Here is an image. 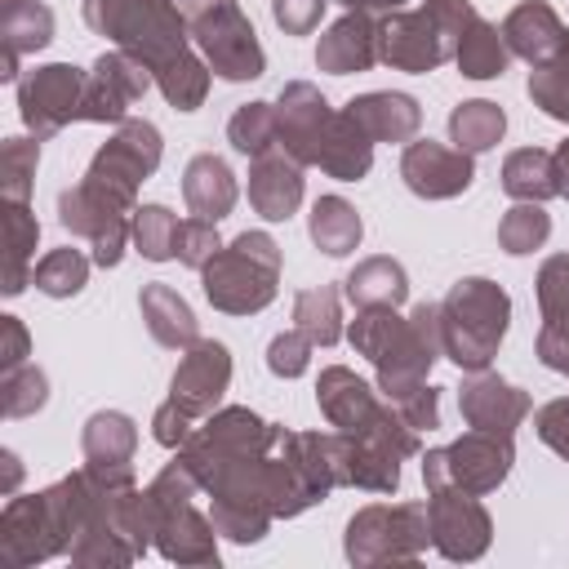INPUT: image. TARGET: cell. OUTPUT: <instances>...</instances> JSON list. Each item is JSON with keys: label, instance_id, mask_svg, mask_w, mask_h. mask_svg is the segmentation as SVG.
Returning <instances> with one entry per match:
<instances>
[{"label": "cell", "instance_id": "cell-20", "mask_svg": "<svg viewBox=\"0 0 569 569\" xmlns=\"http://www.w3.org/2000/svg\"><path fill=\"white\" fill-rule=\"evenodd\" d=\"M458 413L476 431L516 436V427L529 418V391H520L516 382H507L493 369H480V373H467L462 378V387H458Z\"/></svg>", "mask_w": 569, "mask_h": 569}, {"label": "cell", "instance_id": "cell-6", "mask_svg": "<svg viewBox=\"0 0 569 569\" xmlns=\"http://www.w3.org/2000/svg\"><path fill=\"white\" fill-rule=\"evenodd\" d=\"M316 405H320V413H325L329 427L351 431V436H378V440H387L400 458H413V453L422 449V445H418L422 431H413V427L400 418V409H396L378 387H369L356 369H347V365H325V369H320Z\"/></svg>", "mask_w": 569, "mask_h": 569}, {"label": "cell", "instance_id": "cell-17", "mask_svg": "<svg viewBox=\"0 0 569 569\" xmlns=\"http://www.w3.org/2000/svg\"><path fill=\"white\" fill-rule=\"evenodd\" d=\"M400 178L422 200H453L476 182V160H471V151H458V147L431 142V138H413L400 151Z\"/></svg>", "mask_w": 569, "mask_h": 569}, {"label": "cell", "instance_id": "cell-9", "mask_svg": "<svg viewBox=\"0 0 569 569\" xmlns=\"http://www.w3.org/2000/svg\"><path fill=\"white\" fill-rule=\"evenodd\" d=\"M516 462L511 436L493 431H462L458 440L422 453V485L427 489H467V493H493Z\"/></svg>", "mask_w": 569, "mask_h": 569}, {"label": "cell", "instance_id": "cell-48", "mask_svg": "<svg viewBox=\"0 0 569 569\" xmlns=\"http://www.w3.org/2000/svg\"><path fill=\"white\" fill-rule=\"evenodd\" d=\"M0 400H4V418H31L36 409H44L49 400V378L40 365H18L0 373Z\"/></svg>", "mask_w": 569, "mask_h": 569}, {"label": "cell", "instance_id": "cell-55", "mask_svg": "<svg viewBox=\"0 0 569 569\" xmlns=\"http://www.w3.org/2000/svg\"><path fill=\"white\" fill-rule=\"evenodd\" d=\"M396 409H400V418H405L413 431H436V427H440V387L422 382L418 391H409L405 400H396Z\"/></svg>", "mask_w": 569, "mask_h": 569}, {"label": "cell", "instance_id": "cell-10", "mask_svg": "<svg viewBox=\"0 0 569 569\" xmlns=\"http://www.w3.org/2000/svg\"><path fill=\"white\" fill-rule=\"evenodd\" d=\"M67 551H71V525H67V511L53 485L40 493H13L4 502L0 511V560L4 565L31 569Z\"/></svg>", "mask_w": 569, "mask_h": 569}, {"label": "cell", "instance_id": "cell-51", "mask_svg": "<svg viewBox=\"0 0 569 569\" xmlns=\"http://www.w3.org/2000/svg\"><path fill=\"white\" fill-rule=\"evenodd\" d=\"M222 249V240H218V222H209V218H187V222H178V262L182 267H191V271H200L213 253Z\"/></svg>", "mask_w": 569, "mask_h": 569}, {"label": "cell", "instance_id": "cell-56", "mask_svg": "<svg viewBox=\"0 0 569 569\" xmlns=\"http://www.w3.org/2000/svg\"><path fill=\"white\" fill-rule=\"evenodd\" d=\"M27 356H31V333H27V325H22L18 316H0V373L27 365Z\"/></svg>", "mask_w": 569, "mask_h": 569}, {"label": "cell", "instance_id": "cell-47", "mask_svg": "<svg viewBox=\"0 0 569 569\" xmlns=\"http://www.w3.org/2000/svg\"><path fill=\"white\" fill-rule=\"evenodd\" d=\"M209 80H213V71H209V62H204L200 49H196L191 58H182L178 67H169V71L156 80V89L164 93V102H169L173 111H196V107H204V98H209Z\"/></svg>", "mask_w": 569, "mask_h": 569}, {"label": "cell", "instance_id": "cell-50", "mask_svg": "<svg viewBox=\"0 0 569 569\" xmlns=\"http://www.w3.org/2000/svg\"><path fill=\"white\" fill-rule=\"evenodd\" d=\"M311 351H316V342L293 325V329H284V333H276V338L267 342V369H271L276 378H298V373H307Z\"/></svg>", "mask_w": 569, "mask_h": 569}, {"label": "cell", "instance_id": "cell-57", "mask_svg": "<svg viewBox=\"0 0 569 569\" xmlns=\"http://www.w3.org/2000/svg\"><path fill=\"white\" fill-rule=\"evenodd\" d=\"M538 360L551 369V373H565L569 378V333H556V329H538V342H533Z\"/></svg>", "mask_w": 569, "mask_h": 569}, {"label": "cell", "instance_id": "cell-26", "mask_svg": "<svg viewBox=\"0 0 569 569\" xmlns=\"http://www.w3.org/2000/svg\"><path fill=\"white\" fill-rule=\"evenodd\" d=\"M138 311H142L147 333L169 351H187L200 338V320H196L191 302L164 280H151L138 289Z\"/></svg>", "mask_w": 569, "mask_h": 569}, {"label": "cell", "instance_id": "cell-37", "mask_svg": "<svg viewBox=\"0 0 569 569\" xmlns=\"http://www.w3.org/2000/svg\"><path fill=\"white\" fill-rule=\"evenodd\" d=\"M293 325L316 342V347H333L342 338V289L333 284H316L302 289L293 298Z\"/></svg>", "mask_w": 569, "mask_h": 569}, {"label": "cell", "instance_id": "cell-29", "mask_svg": "<svg viewBox=\"0 0 569 569\" xmlns=\"http://www.w3.org/2000/svg\"><path fill=\"white\" fill-rule=\"evenodd\" d=\"M0 213H4V284L0 289H4V298H18L36 276L31 258L40 244V222L27 209V200H4Z\"/></svg>", "mask_w": 569, "mask_h": 569}, {"label": "cell", "instance_id": "cell-31", "mask_svg": "<svg viewBox=\"0 0 569 569\" xmlns=\"http://www.w3.org/2000/svg\"><path fill=\"white\" fill-rule=\"evenodd\" d=\"M307 236L320 253L329 258H347L360 249V236H365V222L356 213V204L347 196H320L307 213Z\"/></svg>", "mask_w": 569, "mask_h": 569}, {"label": "cell", "instance_id": "cell-28", "mask_svg": "<svg viewBox=\"0 0 569 569\" xmlns=\"http://www.w3.org/2000/svg\"><path fill=\"white\" fill-rule=\"evenodd\" d=\"M316 169H325L338 182H360L373 169V138L347 111H333V124L325 133V147H320Z\"/></svg>", "mask_w": 569, "mask_h": 569}, {"label": "cell", "instance_id": "cell-53", "mask_svg": "<svg viewBox=\"0 0 569 569\" xmlns=\"http://www.w3.org/2000/svg\"><path fill=\"white\" fill-rule=\"evenodd\" d=\"M329 0H271V18L284 36H311L325 18Z\"/></svg>", "mask_w": 569, "mask_h": 569}, {"label": "cell", "instance_id": "cell-1", "mask_svg": "<svg viewBox=\"0 0 569 569\" xmlns=\"http://www.w3.org/2000/svg\"><path fill=\"white\" fill-rule=\"evenodd\" d=\"M80 13L89 31L107 36L116 49L147 62L156 80L196 53L178 0H80Z\"/></svg>", "mask_w": 569, "mask_h": 569}, {"label": "cell", "instance_id": "cell-41", "mask_svg": "<svg viewBox=\"0 0 569 569\" xmlns=\"http://www.w3.org/2000/svg\"><path fill=\"white\" fill-rule=\"evenodd\" d=\"M551 236V213L533 200H516L502 218H498V244L511 253V258H525L533 249H542Z\"/></svg>", "mask_w": 569, "mask_h": 569}, {"label": "cell", "instance_id": "cell-23", "mask_svg": "<svg viewBox=\"0 0 569 569\" xmlns=\"http://www.w3.org/2000/svg\"><path fill=\"white\" fill-rule=\"evenodd\" d=\"M133 449H138V422L120 409H98L84 418L80 453L84 467L102 480H133Z\"/></svg>", "mask_w": 569, "mask_h": 569}, {"label": "cell", "instance_id": "cell-44", "mask_svg": "<svg viewBox=\"0 0 569 569\" xmlns=\"http://www.w3.org/2000/svg\"><path fill=\"white\" fill-rule=\"evenodd\" d=\"M533 293H538L542 329L569 333V253H551V258L538 267Z\"/></svg>", "mask_w": 569, "mask_h": 569}, {"label": "cell", "instance_id": "cell-4", "mask_svg": "<svg viewBox=\"0 0 569 569\" xmlns=\"http://www.w3.org/2000/svg\"><path fill=\"white\" fill-rule=\"evenodd\" d=\"M200 480L191 467L173 453V462L160 467V476L147 485L151 502V529H156V551L169 565H218V529L213 520L196 507Z\"/></svg>", "mask_w": 569, "mask_h": 569}, {"label": "cell", "instance_id": "cell-25", "mask_svg": "<svg viewBox=\"0 0 569 569\" xmlns=\"http://www.w3.org/2000/svg\"><path fill=\"white\" fill-rule=\"evenodd\" d=\"M502 40H507V49H511V58H520V62H529V67H542L556 49H560V40H565V22H560V13L547 4V0H520L507 18H502Z\"/></svg>", "mask_w": 569, "mask_h": 569}, {"label": "cell", "instance_id": "cell-40", "mask_svg": "<svg viewBox=\"0 0 569 569\" xmlns=\"http://www.w3.org/2000/svg\"><path fill=\"white\" fill-rule=\"evenodd\" d=\"M227 142L240 156H262L271 147H280V120H276V102H244L236 107V116L227 120Z\"/></svg>", "mask_w": 569, "mask_h": 569}, {"label": "cell", "instance_id": "cell-60", "mask_svg": "<svg viewBox=\"0 0 569 569\" xmlns=\"http://www.w3.org/2000/svg\"><path fill=\"white\" fill-rule=\"evenodd\" d=\"M556 169H560V196L569 200V138L556 147Z\"/></svg>", "mask_w": 569, "mask_h": 569}, {"label": "cell", "instance_id": "cell-45", "mask_svg": "<svg viewBox=\"0 0 569 569\" xmlns=\"http://www.w3.org/2000/svg\"><path fill=\"white\" fill-rule=\"evenodd\" d=\"M40 164V138H4L0 142V200H31Z\"/></svg>", "mask_w": 569, "mask_h": 569}, {"label": "cell", "instance_id": "cell-16", "mask_svg": "<svg viewBox=\"0 0 569 569\" xmlns=\"http://www.w3.org/2000/svg\"><path fill=\"white\" fill-rule=\"evenodd\" d=\"M156 84L151 67L138 62L124 49H107L98 53L89 80H84V98H80V120L89 124H120L129 120V107Z\"/></svg>", "mask_w": 569, "mask_h": 569}, {"label": "cell", "instance_id": "cell-5", "mask_svg": "<svg viewBox=\"0 0 569 569\" xmlns=\"http://www.w3.org/2000/svg\"><path fill=\"white\" fill-rule=\"evenodd\" d=\"M476 18L471 0H422L418 9L382 13V62L409 76H427L453 58L458 36Z\"/></svg>", "mask_w": 569, "mask_h": 569}, {"label": "cell", "instance_id": "cell-59", "mask_svg": "<svg viewBox=\"0 0 569 569\" xmlns=\"http://www.w3.org/2000/svg\"><path fill=\"white\" fill-rule=\"evenodd\" d=\"M342 9H365V13H391V9H405L409 0H333Z\"/></svg>", "mask_w": 569, "mask_h": 569}, {"label": "cell", "instance_id": "cell-19", "mask_svg": "<svg viewBox=\"0 0 569 569\" xmlns=\"http://www.w3.org/2000/svg\"><path fill=\"white\" fill-rule=\"evenodd\" d=\"M276 120H280V147L298 164H316L320 147H325V133L333 124L329 98L311 80H289L276 98Z\"/></svg>", "mask_w": 569, "mask_h": 569}, {"label": "cell", "instance_id": "cell-30", "mask_svg": "<svg viewBox=\"0 0 569 569\" xmlns=\"http://www.w3.org/2000/svg\"><path fill=\"white\" fill-rule=\"evenodd\" d=\"M342 293H347L351 307H400L409 298V271L396 258L373 253V258H360L347 271Z\"/></svg>", "mask_w": 569, "mask_h": 569}, {"label": "cell", "instance_id": "cell-38", "mask_svg": "<svg viewBox=\"0 0 569 569\" xmlns=\"http://www.w3.org/2000/svg\"><path fill=\"white\" fill-rule=\"evenodd\" d=\"M71 565L76 569H129L133 560H138V551L98 516V520H89L80 533H76V542H71Z\"/></svg>", "mask_w": 569, "mask_h": 569}, {"label": "cell", "instance_id": "cell-54", "mask_svg": "<svg viewBox=\"0 0 569 569\" xmlns=\"http://www.w3.org/2000/svg\"><path fill=\"white\" fill-rule=\"evenodd\" d=\"M191 431H196V418H191L178 400H164V405L151 413V436H156V445H164V449H182V445L191 440Z\"/></svg>", "mask_w": 569, "mask_h": 569}, {"label": "cell", "instance_id": "cell-32", "mask_svg": "<svg viewBox=\"0 0 569 569\" xmlns=\"http://www.w3.org/2000/svg\"><path fill=\"white\" fill-rule=\"evenodd\" d=\"M400 453L378 436L347 431V485L365 493H396L400 489Z\"/></svg>", "mask_w": 569, "mask_h": 569}, {"label": "cell", "instance_id": "cell-24", "mask_svg": "<svg viewBox=\"0 0 569 569\" xmlns=\"http://www.w3.org/2000/svg\"><path fill=\"white\" fill-rule=\"evenodd\" d=\"M373 142H413L418 129H422V107L418 98L400 93V89H373V93H360L342 107Z\"/></svg>", "mask_w": 569, "mask_h": 569}, {"label": "cell", "instance_id": "cell-7", "mask_svg": "<svg viewBox=\"0 0 569 569\" xmlns=\"http://www.w3.org/2000/svg\"><path fill=\"white\" fill-rule=\"evenodd\" d=\"M431 547L427 502H369L347 520L342 556L356 569L373 565H413Z\"/></svg>", "mask_w": 569, "mask_h": 569}, {"label": "cell", "instance_id": "cell-35", "mask_svg": "<svg viewBox=\"0 0 569 569\" xmlns=\"http://www.w3.org/2000/svg\"><path fill=\"white\" fill-rule=\"evenodd\" d=\"M502 133H507V111L489 98H467L449 111V142L458 151H471V156L493 151L502 142Z\"/></svg>", "mask_w": 569, "mask_h": 569}, {"label": "cell", "instance_id": "cell-46", "mask_svg": "<svg viewBox=\"0 0 569 569\" xmlns=\"http://www.w3.org/2000/svg\"><path fill=\"white\" fill-rule=\"evenodd\" d=\"M209 520H213V529L222 533V538H231V542H240V547H249V542H262L267 538V529H271V511L267 507H258V502H236V498H209Z\"/></svg>", "mask_w": 569, "mask_h": 569}, {"label": "cell", "instance_id": "cell-3", "mask_svg": "<svg viewBox=\"0 0 569 569\" xmlns=\"http://www.w3.org/2000/svg\"><path fill=\"white\" fill-rule=\"evenodd\" d=\"M284 253L271 231H240L200 267V289L222 316H258L276 302Z\"/></svg>", "mask_w": 569, "mask_h": 569}, {"label": "cell", "instance_id": "cell-43", "mask_svg": "<svg viewBox=\"0 0 569 569\" xmlns=\"http://www.w3.org/2000/svg\"><path fill=\"white\" fill-rule=\"evenodd\" d=\"M133 249L147 262H169L178 253V218L169 204H138L133 209Z\"/></svg>", "mask_w": 569, "mask_h": 569}, {"label": "cell", "instance_id": "cell-14", "mask_svg": "<svg viewBox=\"0 0 569 569\" xmlns=\"http://www.w3.org/2000/svg\"><path fill=\"white\" fill-rule=\"evenodd\" d=\"M89 71L71 62H44L18 80V116L31 138H53L71 120H80V98H84Z\"/></svg>", "mask_w": 569, "mask_h": 569}, {"label": "cell", "instance_id": "cell-13", "mask_svg": "<svg viewBox=\"0 0 569 569\" xmlns=\"http://www.w3.org/2000/svg\"><path fill=\"white\" fill-rule=\"evenodd\" d=\"M58 222L71 236H84L89 240L98 267H116L124 258V249L133 244V209L120 204V200H111L107 191L89 187L84 178L76 187H62L58 191Z\"/></svg>", "mask_w": 569, "mask_h": 569}, {"label": "cell", "instance_id": "cell-58", "mask_svg": "<svg viewBox=\"0 0 569 569\" xmlns=\"http://www.w3.org/2000/svg\"><path fill=\"white\" fill-rule=\"evenodd\" d=\"M0 462H4L0 493H4V498H13V493H18V480H22V462H18V453H13V449H4V453H0Z\"/></svg>", "mask_w": 569, "mask_h": 569}, {"label": "cell", "instance_id": "cell-33", "mask_svg": "<svg viewBox=\"0 0 569 569\" xmlns=\"http://www.w3.org/2000/svg\"><path fill=\"white\" fill-rule=\"evenodd\" d=\"M502 191L511 200H551L560 196V169H556V151L542 147H520L502 160Z\"/></svg>", "mask_w": 569, "mask_h": 569}, {"label": "cell", "instance_id": "cell-49", "mask_svg": "<svg viewBox=\"0 0 569 569\" xmlns=\"http://www.w3.org/2000/svg\"><path fill=\"white\" fill-rule=\"evenodd\" d=\"M400 325L396 307H356V320L347 325V342L356 347V356L373 360L382 351V342L391 338V329Z\"/></svg>", "mask_w": 569, "mask_h": 569}, {"label": "cell", "instance_id": "cell-12", "mask_svg": "<svg viewBox=\"0 0 569 569\" xmlns=\"http://www.w3.org/2000/svg\"><path fill=\"white\" fill-rule=\"evenodd\" d=\"M160 156H164V138L151 120H120L116 133L93 151L89 169H84V182L107 191L111 200L138 209V187L160 169Z\"/></svg>", "mask_w": 569, "mask_h": 569}, {"label": "cell", "instance_id": "cell-18", "mask_svg": "<svg viewBox=\"0 0 569 569\" xmlns=\"http://www.w3.org/2000/svg\"><path fill=\"white\" fill-rule=\"evenodd\" d=\"M227 387H231V351L213 338H196L169 378V400H178L191 418H209L227 396Z\"/></svg>", "mask_w": 569, "mask_h": 569}, {"label": "cell", "instance_id": "cell-21", "mask_svg": "<svg viewBox=\"0 0 569 569\" xmlns=\"http://www.w3.org/2000/svg\"><path fill=\"white\" fill-rule=\"evenodd\" d=\"M378 22H382L378 13L347 9L316 40V67L329 76H351V71H369L373 62H382V27Z\"/></svg>", "mask_w": 569, "mask_h": 569}, {"label": "cell", "instance_id": "cell-8", "mask_svg": "<svg viewBox=\"0 0 569 569\" xmlns=\"http://www.w3.org/2000/svg\"><path fill=\"white\" fill-rule=\"evenodd\" d=\"M182 13L191 27V44L200 49V58L218 80L244 84L267 71V53L240 0H182Z\"/></svg>", "mask_w": 569, "mask_h": 569}, {"label": "cell", "instance_id": "cell-52", "mask_svg": "<svg viewBox=\"0 0 569 569\" xmlns=\"http://www.w3.org/2000/svg\"><path fill=\"white\" fill-rule=\"evenodd\" d=\"M533 431H538V440H542L551 453H560V458L569 462V396L547 400V405L533 413Z\"/></svg>", "mask_w": 569, "mask_h": 569}, {"label": "cell", "instance_id": "cell-22", "mask_svg": "<svg viewBox=\"0 0 569 569\" xmlns=\"http://www.w3.org/2000/svg\"><path fill=\"white\" fill-rule=\"evenodd\" d=\"M307 164H298L284 147H271L262 156L249 160V204L253 213H262L267 222H284L298 213L302 196H307Z\"/></svg>", "mask_w": 569, "mask_h": 569}, {"label": "cell", "instance_id": "cell-2", "mask_svg": "<svg viewBox=\"0 0 569 569\" xmlns=\"http://www.w3.org/2000/svg\"><path fill=\"white\" fill-rule=\"evenodd\" d=\"M511 325V293L489 276H462L440 298V342L462 373L493 365Z\"/></svg>", "mask_w": 569, "mask_h": 569}, {"label": "cell", "instance_id": "cell-36", "mask_svg": "<svg viewBox=\"0 0 569 569\" xmlns=\"http://www.w3.org/2000/svg\"><path fill=\"white\" fill-rule=\"evenodd\" d=\"M53 40V9L40 0H0V44L13 53H40Z\"/></svg>", "mask_w": 569, "mask_h": 569}, {"label": "cell", "instance_id": "cell-11", "mask_svg": "<svg viewBox=\"0 0 569 569\" xmlns=\"http://www.w3.org/2000/svg\"><path fill=\"white\" fill-rule=\"evenodd\" d=\"M445 356L440 342V302H418L409 316H400V325L391 329V338L382 342V351L369 360L378 373V391L396 405L409 391H418L431 373V365Z\"/></svg>", "mask_w": 569, "mask_h": 569}, {"label": "cell", "instance_id": "cell-27", "mask_svg": "<svg viewBox=\"0 0 569 569\" xmlns=\"http://www.w3.org/2000/svg\"><path fill=\"white\" fill-rule=\"evenodd\" d=\"M236 196H240V187H236V173H231V164L222 156L200 151V156L187 160V169H182V200H187V209L196 218L222 222L236 209Z\"/></svg>", "mask_w": 569, "mask_h": 569}, {"label": "cell", "instance_id": "cell-34", "mask_svg": "<svg viewBox=\"0 0 569 569\" xmlns=\"http://www.w3.org/2000/svg\"><path fill=\"white\" fill-rule=\"evenodd\" d=\"M453 62H458V71H462L467 80H498V76L507 71V62H511V49H507L502 31H498L489 18L476 13V18L467 22V31L458 36Z\"/></svg>", "mask_w": 569, "mask_h": 569}, {"label": "cell", "instance_id": "cell-39", "mask_svg": "<svg viewBox=\"0 0 569 569\" xmlns=\"http://www.w3.org/2000/svg\"><path fill=\"white\" fill-rule=\"evenodd\" d=\"M525 89H529V98H533V107H538L542 116L569 124V31H565L560 49H556L542 67L529 71V84H525Z\"/></svg>", "mask_w": 569, "mask_h": 569}, {"label": "cell", "instance_id": "cell-42", "mask_svg": "<svg viewBox=\"0 0 569 569\" xmlns=\"http://www.w3.org/2000/svg\"><path fill=\"white\" fill-rule=\"evenodd\" d=\"M89 262L80 249L62 244V249H49L40 262H36V276L31 284L44 293V298H76L84 284H89Z\"/></svg>", "mask_w": 569, "mask_h": 569}, {"label": "cell", "instance_id": "cell-15", "mask_svg": "<svg viewBox=\"0 0 569 569\" xmlns=\"http://www.w3.org/2000/svg\"><path fill=\"white\" fill-rule=\"evenodd\" d=\"M427 520H431V547L453 565L480 560L493 542V520H489L480 493L427 489Z\"/></svg>", "mask_w": 569, "mask_h": 569}]
</instances>
